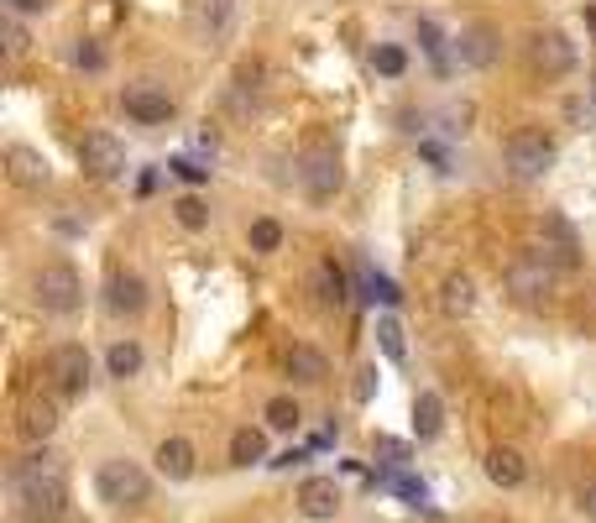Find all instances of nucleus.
I'll use <instances>...</instances> for the list:
<instances>
[{
  "label": "nucleus",
  "mask_w": 596,
  "mask_h": 523,
  "mask_svg": "<svg viewBox=\"0 0 596 523\" xmlns=\"http://www.w3.org/2000/svg\"><path fill=\"white\" fill-rule=\"evenodd\" d=\"M11 487H16V503L27 513V523H58L68 513V476L53 450H37V456L21 461Z\"/></svg>",
  "instance_id": "nucleus-1"
},
{
  "label": "nucleus",
  "mask_w": 596,
  "mask_h": 523,
  "mask_svg": "<svg viewBox=\"0 0 596 523\" xmlns=\"http://www.w3.org/2000/svg\"><path fill=\"white\" fill-rule=\"evenodd\" d=\"M32 299L42 314H58V320H68V314H79L84 304V278L74 272V262H42L37 278H32Z\"/></svg>",
  "instance_id": "nucleus-2"
},
{
  "label": "nucleus",
  "mask_w": 596,
  "mask_h": 523,
  "mask_svg": "<svg viewBox=\"0 0 596 523\" xmlns=\"http://www.w3.org/2000/svg\"><path fill=\"white\" fill-rule=\"evenodd\" d=\"M502 288H508L513 304L544 309L549 299H555V267H549L539 252H518L508 267H502Z\"/></svg>",
  "instance_id": "nucleus-3"
},
{
  "label": "nucleus",
  "mask_w": 596,
  "mask_h": 523,
  "mask_svg": "<svg viewBox=\"0 0 596 523\" xmlns=\"http://www.w3.org/2000/svg\"><path fill=\"white\" fill-rule=\"evenodd\" d=\"M502 163H508V173L518 184H539V178L555 168V136L539 131V126L513 131L508 142H502Z\"/></svg>",
  "instance_id": "nucleus-4"
},
{
  "label": "nucleus",
  "mask_w": 596,
  "mask_h": 523,
  "mask_svg": "<svg viewBox=\"0 0 596 523\" xmlns=\"http://www.w3.org/2000/svg\"><path fill=\"white\" fill-rule=\"evenodd\" d=\"M95 492H100V503H110V508H142L152 497V476L136 461L116 456V461H105L95 471Z\"/></svg>",
  "instance_id": "nucleus-5"
},
{
  "label": "nucleus",
  "mask_w": 596,
  "mask_h": 523,
  "mask_svg": "<svg viewBox=\"0 0 596 523\" xmlns=\"http://www.w3.org/2000/svg\"><path fill=\"white\" fill-rule=\"evenodd\" d=\"M539 257L555 267V272H576V267H581V236H576V225H570V215L544 210V225H539Z\"/></svg>",
  "instance_id": "nucleus-6"
},
{
  "label": "nucleus",
  "mask_w": 596,
  "mask_h": 523,
  "mask_svg": "<svg viewBox=\"0 0 596 523\" xmlns=\"http://www.w3.org/2000/svg\"><path fill=\"white\" fill-rule=\"evenodd\" d=\"M79 168L84 178H95V184H110V178L126 173V142L110 131H89L79 142Z\"/></svg>",
  "instance_id": "nucleus-7"
},
{
  "label": "nucleus",
  "mask_w": 596,
  "mask_h": 523,
  "mask_svg": "<svg viewBox=\"0 0 596 523\" xmlns=\"http://www.w3.org/2000/svg\"><path fill=\"white\" fill-rule=\"evenodd\" d=\"M529 68L539 79H565L576 68V42H570L560 27H544L529 37Z\"/></svg>",
  "instance_id": "nucleus-8"
},
{
  "label": "nucleus",
  "mask_w": 596,
  "mask_h": 523,
  "mask_svg": "<svg viewBox=\"0 0 596 523\" xmlns=\"http://www.w3.org/2000/svg\"><path fill=\"white\" fill-rule=\"evenodd\" d=\"M298 184H304V199L309 204H330L340 194V184H346V168H340V157L330 147H319L304 157V168H298Z\"/></svg>",
  "instance_id": "nucleus-9"
},
{
  "label": "nucleus",
  "mask_w": 596,
  "mask_h": 523,
  "mask_svg": "<svg viewBox=\"0 0 596 523\" xmlns=\"http://www.w3.org/2000/svg\"><path fill=\"white\" fill-rule=\"evenodd\" d=\"M89 372H95V361H89V351L84 346H53V356H48V377H53V388L63 393V398H84V388H89Z\"/></svg>",
  "instance_id": "nucleus-10"
},
{
  "label": "nucleus",
  "mask_w": 596,
  "mask_h": 523,
  "mask_svg": "<svg viewBox=\"0 0 596 523\" xmlns=\"http://www.w3.org/2000/svg\"><path fill=\"white\" fill-rule=\"evenodd\" d=\"M502 53V32L492 27V21H471V27H461V37H455V58H461V68H492Z\"/></svg>",
  "instance_id": "nucleus-11"
},
{
  "label": "nucleus",
  "mask_w": 596,
  "mask_h": 523,
  "mask_svg": "<svg viewBox=\"0 0 596 523\" xmlns=\"http://www.w3.org/2000/svg\"><path fill=\"white\" fill-rule=\"evenodd\" d=\"M121 110L136 126H163V121H173V95L157 84H131L121 95Z\"/></svg>",
  "instance_id": "nucleus-12"
},
{
  "label": "nucleus",
  "mask_w": 596,
  "mask_h": 523,
  "mask_svg": "<svg viewBox=\"0 0 596 523\" xmlns=\"http://www.w3.org/2000/svg\"><path fill=\"white\" fill-rule=\"evenodd\" d=\"M340 508H346V492H340L335 476H309V482L298 487V513H304V518L330 523Z\"/></svg>",
  "instance_id": "nucleus-13"
},
{
  "label": "nucleus",
  "mask_w": 596,
  "mask_h": 523,
  "mask_svg": "<svg viewBox=\"0 0 596 523\" xmlns=\"http://www.w3.org/2000/svg\"><path fill=\"white\" fill-rule=\"evenodd\" d=\"M6 173H11V184H16V189H48L53 163H48V152H37V147H27V142H16V147H6Z\"/></svg>",
  "instance_id": "nucleus-14"
},
{
  "label": "nucleus",
  "mask_w": 596,
  "mask_h": 523,
  "mask_svg": "<svg viewBox=\"0 0 596 523\" xmlns=\"http://www.w3.org/2000/svg\"><path fill=\"white\" fill-rule=\"evenodd\" d=\"M481 471H487V482L502 487V492H513V487L529 482V461H523L518 445H492L487 461H481Z\"/></svg>",
  "instance_id": "nucleus-15"
},
{
  "label": "nucleus",
  "mask_w": 596,
  "mask_h": 523,
  "mask_svg": "<svg viewBox=\"0 0 596 523\" xmlns=\"http://www.w3.org/2000/svg\"><path fill=\"white\" fill-rule=\"evenodd\" d=\"M105 309L136 320V314L147 309V283H142V272H116V278L105 283Z\"/></svg>",
  "instance_id": "nucleus-16"
},
{
  "label": "nucleus",
  "mask_w": 596,
  "mask_h": 523,
  "mask_svg": "<svg viewBox=\"0 0 596 523\" xmlns=\"http://www.w3.org/2000/svg\"><path fill=\"white\" fill-rule=\"evenodd\" d=\"M152 461H157V476H168V482H189L199 456H194V445L183 440V435H168L163 445L152 450Z\"/></svg>",
  "instance_id": "nucleus-17"
},
{
  "label": "nucleus",
  "mask_w": 596,
  "mask_h": 523,
  "mask_svg": "<svg viewBox=\"0 0 596 523\" xmlns=\"http://www.w3.org/2000/svg\"><path fill=\"white\" fill-rule=\"evenodd\" d=\"M288 377H293V382H304V388L325 382V377H330L325 351H319V346H293V351H288Z\"/></svg>",
  "instance_id": "nucleus-18"
},
{
  "label": "nucleus",
  "mask_w": 596,
  "mask_h": 523,
  "mask_svg": "<svg viewBox=\"0 0 596 523\" xmlns=\"http://www.w3.org/2000/svg\"><path fill=\"white\" fill-rule=\"evenodd\" d=\"M58 429V403L53 398H32L27 408H21V435L27 440H48Z\"/></svg>",
  "instance_id": "nucleus-19"
},
{
  "label": "nucleus",
  "mask_w": 596,
  "mask_h": 523,
  "mask_svg": "<svg viewBox=\"0 0 596 523\" xmlns=\"http://www.w3.org/2000/svg\"><path fill=\"white\" fill-rule=\"evenodd\" d=\"M440 304H445L450 320H461V314L476 309V283L466 278V272H450V278L440 283Z\"/></svg>",
  "instance_id": "nucleus-20"
},
{
  "label": "nucleus",
  "mask_w": 596,
  "mask_h": 523,
  "mask_svg": "<svg viewBox=\"0 0 596 523\" xmlns=\"http://www.w3.org/2000/svg\"><path fill=\"white\" fill-rule=\"evenodd\" d=\"M445 429V398L440 393H419L414 398V435L419 440H440Z\"/></svg>",
  "instance_id": "nucleus-21"
},
{
  "label": "nucleus",
  "mask_w": 596,
  "mask_h": 523,
  "mask_svg": "<svg viewBox=\"0 0 596 523\" xmlns=\"http://www.w3.org/2000/svg\"><path fill=\"white\" fill-rule=\"evenodd\" d=\"M314 293H319V304H325V309L346 304V272L335 267V257H325V262L314 267Z\"/></svg>",
  "instance_id": "nucleus-22"
},
{
  "label": "nucleus",
  "mask_w": 596,
  "mask_h": 523,
  "mask_svg": "<svg viewBox=\"0 0 596 523\" xmlns=\"http://www.w3.org/2000/svg\"><path fill=\"white\" fill-rule=\"evenodd\" d=\"M142 346H136V340H116V346H110L105 351V367H110V377H116V382H126V377H136V372H142Z\"/></svg>",
  "instance_id": "nucleus-23"
},
{
  "label": "nucleus",
  "mask_w": 596,
  "mask_h": 523,
  "mask_svg": "<svg viewBox=\"0 0 596 523\" xmlns=\"http://www.w3.org/2000/svg\"><path fill=\"white\" fill-rule=\"evenodd\" d=\"M231 461L236 466L267 461V435H262V429H236V435H231Z\"/></svg>",
  "instance_id": "nucleus-24"
},
{
  "label": "nucleus",
  "mask_w": 596,
  "mask_h": 523,
  "mask_svg": "<svg viewBox=\"0 0 596 523\" xmlns=\"http://www.w3.org/2000/svg\"><path fill=\"white\" fill-rule=\"evenodd\" d=\"M173 220L183 225V231H204V225H210V204H204L199 194H183V199H173Z\"/></svg>",
  "instance_id": "nucleus-25"
},
{
  "label": "nucleus",
  "mask_w": 596,
  "mask_h": 523,
  "mask_svg": "<svg viewBox=\"0 0 596 523\" xmlns=\"http://www.w3.org/2000/svg\"><path fill=\"white\" fill-rule=\"evenodd\" d=\"M246 241H251V252H278L283 246V225L272 220V215H262V220H251V231H246Z\"/></svg>",
  "instance_id": "nucleus-26"
},
{
  "label": "nucleus",
  "mask_w": 596,
  "mask_h": 523,
  "mask_svg": "<svg viewBox=\"0 0 596 523\" xmlns=\"http://www.w3.org/2000/svg\"><path fill=\"white\" fill-rule=\"evenodd\" d=\"M372 68L382 79H403V68H408V53L398 48V42H377L372 48Z\"/></svg>",
  "instance_id": "nucleus-27"
},
{
  "label": "nucleus",
  "mask_w": 596,
  "mask_h": 523,
  "mask_svg": "<svg viewBox=\"0 0 596 523\" xmlns=\"http://www.w3.org/2000/svg\"><path fill=\"white\" fill-rule=\"evenodd\" d=\"M377 346L387 351V361H403L408 346H403V325L393 320V314H377Z\"/></svg>",
  "instance_id": "nucleus-28"
},
{
  "label": "nucleus",
  "mask_w": 596,
  "mask_h": 523,
  "mask_svg": "<svg viewBox=\"0 0 596 523\" xmlns=\"http://www.w3.org/2000/svg\"><path fill=\"white\" fill-rule=\"evenodd\" d=\"M262 419H267V429H283V435H293L304 414H298V403H293V398H272V403L262 408Z\"/></svg>",
  "instance_id": "nucleus-29"
},
{
  "label": "nucleus",
  "mask_w": 596,
  "mask_h": 523,
  "mask_svg": "<svg viewBox=\"0 0 596 523\" xmlns=\"http://www.w3.org/2000/svg\"><path fill=\"white\" fill-rule=\"evenodd\" d=\"M231 16H236V0H204L199 6V21H204V32L220 37L225 27H231Z\"/></svg>",
  "instance_id": "nucleus-30"
},
{
  "label": "nucleus",
  "mask_w": 596,
  "mask_h": 523,
  "mask_svg": "<svg viewBox=\"0 0 596 523\" xmlns=\"http://www.w3.org/2000/svg\"><path fill=\"white\" fill-rule=\"evenodd\" d=\"M74 63L84 68V74H100V68H105V48H100L95 37H79L74 42Z\"/></svg>",
  "instance_id": "nucleus-31"
},
{
  "label": "nucleus",
  "mask_w": 596,
  "mask_h": 523,
  "mask_svg": "<svg viewBox=\"0 0 596 523\" xmlns=\"http://www.w3.org/2000/svg\"><path fill=\"white\" fill-rule=\"evenodd\" d=\"M27 48H32V37H27V27H21V16H16V11H6V53H11V58H21Z\"/></svg>",
  "instance_id": "nucleus-32"
},
{
  "label": "nucleus",
  "mask_w": 596,
  "mask_h": 523,
  "mask_svg": "<svg viewBox=\"0 0 596 523\" xmlns=\"http://www.w3.org/2000/svg\"><path fill=\"white\" fill-rule=\"evenodd\" d=\"M372 393H377V367H361V372H356V398L366 403Z\"/></svg>",
  "instance_id": "nucleus-33"
},
{
  "label": "nucleus",
  "mask_w": 596,
  "mask_h": 523,
  "mask_svg": "<svg viewBox=\"0 0 596 523\" xmlns=\"http://www.w3.org/2000/svg\"><path fill=\"white\" fill-rule=\"evenodd\" d=\"M53 0H6V11H16V16H42Z\"/></svg>",
  "instance_id": "nucleus-34"
},
{
  "label": "nucleus",
  "mask_w": 596,
  "mask_h": 523,
  "mask_svg": "<svg viewBox=\"0 0 596 523\" xmlns=\"http://www.w3.org/2000/svg\"><path fill=\"white\" fill-rule=\"evenodd\" d=\"M372 299H382V304H398L403 293H398L393 283H387V278H372Z\"/></svg>",
  "instance_id": "nucleus-35"
},
{
  "label": "nucleus",
  "mask_w": 596,
  "mask_h": 523,
  "mask_svg": "<svg viewBox=\"0 0 596 523\" xmlns=\"http://www.w3.org/2000/svg\"><path fill=\"white\" fill-rule=\"evenodd\" d=\"M581 513L596 523V482H586V492H581Z\"/></svg>",
  "instance_id": "nucleus-36"
},
{
  "label": "nucleus",
  "mask_w": 596,
  "mask_h": 523,
  "mask_svg": "<svg viewBox=\"0 0 596 523\" xmlns=\"http://www.w3.org/2000/svg\"><path fill=\"white\" fill-rule=\"evenodd\" d=\"M183 178H189V184H204V168H194V163H173Z\"/></svg>",
  "instance_id": "nucleus-37"
}]
</instances>
